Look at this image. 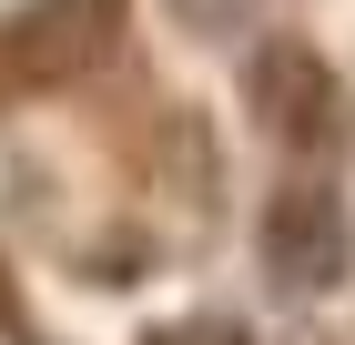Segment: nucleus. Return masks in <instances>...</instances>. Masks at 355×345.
Here are the masks:
<instances>
[{
    "label": "nucleus",
    "mask_w": 355,
    "mask_h": 345,
    "mask_svg": "<svg viewBox=\"0 0 355 345\" xmlns=\"http://www.w3.org/2000/svg\"><path fill=\"white\" fill-rule=\"evenodd\" d=\"M0 325H10V285H0Z\"/></svg>",
    "instance_id": "39448f33"
},
{
    "label": "nucleus",
    "mask_w": 355,
    "mask_h": 345,
    "mask_svg": "<svg viewBox=\"0 0 355 345\" xmlns=\"http://www.w3.org/2000/svg\"><path fill=\"white\" fill-rule=\"evenodd\" d=\"M163 345H244V335H223V325H203V335H163Z\"/></svg>",
    "instance_id": "20e7f679"
},
{
    "label": "nucleus",
    "mask_w": 355,
    "mask_h": 345,
    "mask_svg": "<svg viewBox=\"0 0 355 345\" xmlns=\"http://www.w3.org/2000/svg\"><path fill=\"white\" fill-rule=\"evenodd\" d=\"M112 21H122V0H41V10H31V41L51 31V51H41V61H82Z\"/></svg>",
    "instance_id": "7ed1b4c3"
},
{
    "label": "nucleus",
    "mask_w": 355,
    "mask_h": 345,
    "mask_svg": "<svg viewBox=\"0 0 355 345\" xmlns=\"http://www.w3.org/2000/svg\"><path fill=\"white\" fill-rule=\"evenodd\" d=\"M244 92L264 112V133H284V142H335L345 133V92H335V71L304 41H264L254 71H244Z\"/></svg>",
    "instance_id": "f03ea898"
},
{
    "label": "nucleus",
    "mask_w": 355,
    "mask_h": 345,
    "mask_svg": "<svg viewBox=\"0 0 355 345\" xmlns=\"http://www.w3.org/2000/svg\"><path fill=\"white\" fill-rule=\"evenodd\" d=\"M345 203H335L325 183H284L264 203V274L284 294H335L345 285Z\"/></svg>",
    "instance_id": "f257e3e1"
}]
</instances>
